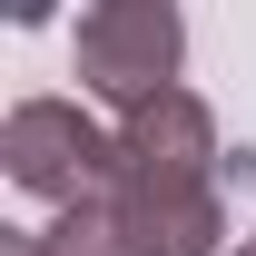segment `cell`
<instances>
[{
    "instance_id": "cell-1",
    "label": "cell",
    "mask_w": 256,
    "mask_h": 256,
    "mask_svg": "<svg viewBox=\"0 0 256 256\" xmlns=\"http://www.w3.org/2000/svg\"><path fill=\"white\" fill-rule=\"evenodd\" d=\"M226 188H138L108 178L89 207L30 226V256H217Z\"/></svg>"
},
{
    "instance_id": "cell-2",
    "label": "cell",
    "mask_w": 256,
    "mask_h": 256,
    "mask_svg": "<svg viewBox=\"0 0 256 256\" xmlns=\"http://www.w3.org/2000/svg\"><path fill=\"white\" fill-rule=\"evenodd\" d=\"M0 168H10V188L40 197V207H89L108 178H118V128H98L79 98H20L10 118H0Z\"/></svg>"
},
{
    "instance_id": "cell-3",
    "label": "cell",
    "mask_w": 256,
    "mask_h": 256,
    "mask_svg": "<svg viewBox=\"0 0 256 256\" xmlns=\"http://www.w3.org/2000/svg\"><path fill=\"white\" fill-rule=\"evenodd\" d=\"M178 50H188V20L168 0H98V10H79V30H69L79 89L108 98L118 118L178 89Z\"/></svg>"
},
{
    "instance_id": "cell-4",
    "label": "cell",
    "mask_w": 256,
    "mask_h": 256,
    "mask_svg": "<svg viewBox=\"0 0 256 256\" xmlns=\"http://www.w3.org/2000/svg\"><path fill=\"white\" fill-rule=\"evenodd\" d=\"M118 178H138V188H226V148H217L207 98L168 89L148 108H128L118 118Z\"/></svg>"
},
{
    "instance_id": "cell-5",
    "label": "cell",
    "mask_w": 256,
    "mask_h": 256,
    "mask_svg": "<svg viewBox=\"0 0 256 256\" xmlns=\"http://www.w3.org/2000/svg\"><path fill=\"white\" fill-rule=\"evenodd\" d=\"M0 256H30V226H10V236H0Z\"/></svg>"
},
{
    "instance_id": "cell-6",
    "label": "cell",
    "mask_w": 256,
    "mask_h": 256,
    "mask_svg": "<svg viewBox=\"0 0 256 256\" xmlns=\"http://www.w3.org/2000/svg\"><path fill=\"white\" fill-rule=\"evenodd\" d=\"M246 256H256V236H246Z\"/></svg>"
}]
</instances>
